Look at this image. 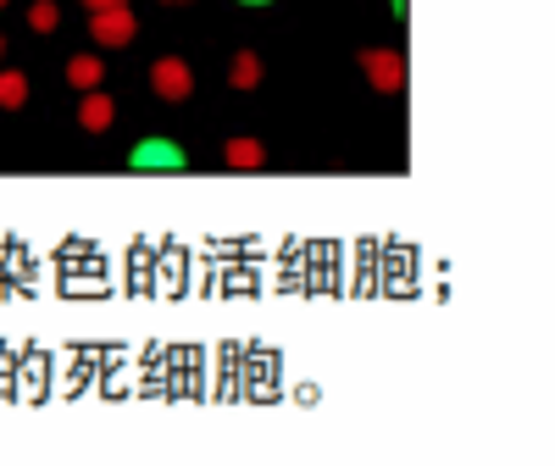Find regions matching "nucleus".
I'll list each match as a JSON object with an SVG mask.
<instances>
[{
	"label": "nucleus",
	"instance_id": "1",
	"mask_svg": "<svg viewBox=\"0 0 555 466\" xmlns=\"http://www.w3.org/2000/svg\"><path fill=\"white\" fill-rule=\"evenodd\" d=\"M151 89H156L162 101L183 106V101L195 95V67L183 62V56H156V62H151Z\"/></svg>",
	"mask_w": 555,
	"mask_h": 466
},
{
	"label": "nucleus",
	"instance_id": "2",
	"mask_svg": "<svg viewBox=\"0 0 555 466\" xmlns=\"http://www.w3.org/2000/svg\"><path fill=\"white\" fill-rule=\"evenodd\" d=\"M128 167L133 172H183L190 156H183L178 139H139V145L128 151Z\"/></svg>",
	"mask_w": 555,
	"mask_h": 466
},
{
	"label": "nucleus",
	"instance_id": "3",
	"mask_svg": "<svg viewBox=\"0 0 555 466\" xmlns=\"http://www.w3.org/2000/svg\"><path fill=\"white\" fill-rule=\"evenodd\" d=\"M139 23L128 7H106V12H89V39L101 44V51H122V44H133Z\"/></svg>",
	"mask_w": 555,
	"mask_h": 466
},
{
	"label": "nucleus",
	"instance_id": "4",
	"mask_svg": "<svg viewBox=\"0 0 555 466\" xmlns=\"http://www.w3.org/2000/svg\"><path fill=\"white\" fill-rule=\"evenodd\" d=\"M361 67H366V83L378 95H400L405 89V56L400 51H361Z\"/></svg>",
	"mask_w": 555,
	"mask_h": 466
},
{
	"label": "nucleus",
	"instance_id": "5",
	"mask_svg": "<svg viewBox=\"0 0 555 466\" xmlns=\"http://www.w3.org/2000/svg\"><path fill=\"white\" fill-rule=\"evenodd\" d=\"M112 122H117V106H112L106 89H83V101H78V128H83V133H106Z\"/></svg>",
	"mask_w": 555,
	"mask_h": 466
},
{
	"label": "nucleus",
	"instance_id": "6",
	"mask_svg": "<svg viewBox=\"0 0 555 466\" xmlns=\"http://www.w3.org/2000/svg\"><path fill=\"white\" fill-rule=\"evenodd\" d=\"M222 161L234 167V172H256V167H267V151H261V139H228Z\"/></svg>",
	"mask_w": 555,
	"mask_h": 466
},
{
	"label": "nucleus",
	"instance_id": "7",
	"mask_svg": "<svg viewBox=\"0 0 555 466\" xmlns=\"http://www.w3.org/2000/svg\"><path fill=\"white\" fill-rule=\"evenodd\" d=\"M67 83L73 89H101L106 83V62L101 56H67Z\"/></svg>",
	"mask_w": 555,
	"mask_h": 466
},
{
	"label": "nucleus",
	"instance_id": "8",
	"mask_svg": "<svg viewBox=\"0 0 555 466\" xmlns=\"http://www.w3.org/2000/svg\"><path fill=\"white\" fill-rule=\"evenodd\" d=\"M261 78H267V67H261L256 51H240L234 62H228V83H234V89H256Z\"/></svg>",
	"mask_w": 555,
	"mask_h": 466
},
{
	"label": "nucleus",
	"instance_id": "9",
	"mask_svg": "<svg viewBox=\"0 0 555 466\" xmlns=\"http://www.w3.org/2000/svg\"><path fill=\"white\" fill-rule=\"evenodd\" d=\"M28 106V78L17 67H0V112H23Z\"/></svg>",
	"mask_w": 555,
	"mask_h": 466
},
{
	"label": "nucleus",
	"instance_id": "10",
	"mask_svg": "<svg viewBox=\"0 0 555 466\" xmlns=\"http://www.w3.org/2000/svg\"><path fill=\"white\" fill-rule=\"evenodd\" d=\"M28 28L34 34H56L62 28V7H56V0H34V7H28Z\"/></svg>",
	"mask_w": 555,
	"mask_h": 466
},
{
	"label": "nucleus",
	"instance_id": "11",
	"mask_svg": "<svg viewBox=\"0 0 555 466\" xmlns=\"http://www.w3.org/2000/svg\"><path fill=\"white\" fill-rule=\"evenodd\" d=\"M89 12H106V7H128V0H83Z\"/></svg>",
	"mask_w": 555,
	"mask_h": 466
},
{
	"label": "nucleus",
	"instance_id": "12",
	"mask_svg": "<svg viewBox=\"0 0 555 466\" xmlns=\"http://www.w3.org/2000/svg\"><path fill=\"white\" fill-rule=\"evenodd\" d=\"M389 12H395V17H405V12H411V0H389Z\"/></svg>",
	"mask_w": 555,
	"mask_h": 466
},
{
	"label": "nucleus",
	"instance_id": "13",
	"mask_svg": "<svg viewBox=\"0 0 555 466\" xmlns=\"http://www.w3.org/2000/svg\"><path fill=\"white\" fill-rule=\"evenodd\" d=\"M240 7H272V0H240Z\"/></svg>",
	"mask_w": 555,
	"mask_h": 466
},
{
	"label": "nucleus",
	"instance_id": "14",
	"mask_svg": "<svg viewBox=\"0 0 555 466\" xmlns=\"http://www.w3.org/2000/svg\"><path fill=\"white\" fill-rule=\"evenodd\" d=\"M167 7H190V0H167Z\"/></svg>",
	"mask_w": 555,
	"mask_h": 466
},
{
	"label": "nucleus",
	"instance_id": "15",
	"mask_svg": "<svg viewBox=\"0 0 555 466\" xmlns=\"http://www.w3.org/2000/svg\"><path fill=\"white\" fill-rule=\"evenodd\" d=\"M0 56H7V34H0Z\"/></svg>",
	"mask_w": 555,
	"mask_h": 466
},
{
	"label": "nucleus",
	"instance_id": "16",
	"mask_svg": "<svg viewBox=\"0 0 555 466\" xmlns=\"http://www.w3.org/2000/svg\"><path fill=\"white\" fill-rule=\"evenodd\" d=\"M0 12H7V0H0Z\"/></svg>",
	"mask_w": 555,
	"mask_h": 466
}]
</instances>
